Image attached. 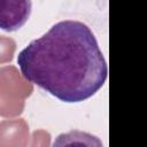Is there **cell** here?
Segmentation results:
<instances>
[{
    "label": "cell",
    "instance_id": "obj_2",
    "mask_svg": "<svg viewBox=\"0 0 147 147\" xmlns=\"http://www.w3.org/2000/svg\"><path fill=\"white\" fill-rule=\"evenodd\" d=\"M33 84L28 80L15 65L0 68V116L5 118L18 117L25 100L32 94Z\"/></svg>",
    "mask_w": 147,
    "mask_h": 147
},
{
    "label": "cell",
    "instance_id": "obj_7",
    "mask_svg": "<svg viewBox=\"0 0 147 147\" xmlns=\"http://www.w3.org/2000/svg\"><path fill=\"white\" fill-rule=\"evenodd\" d=\"M32 142L31 146H49L51 144V134L44 130H37L32 133Z\"/></svg>",
    "mask_w": 147,
    "mask_h": 147
},
{
    "label": "cell",
    "instance_id": "obj_5",
    "mask_svg": "<svg viewBox=\"0 0 147 147\" xmlns=\"http://www.w3.org/2000/svg\"><path fill=\"white\" fill-rule=\"evenodd\" d=\"M72 144H79V145H87V146H102L101 141L98 140L96 137L82 132V131H70L67 133H62L57 137L56 141L54 142L55 146H63V145H72Z\"/></svg>",
    "mask_w": 147,
    "mask_h": 147
},
{
    "label": "cell",
    "instance_id": "obj_1",
    "mask_svg": "<svg viewBox=\"0 0 147 147\" xmlns=\"http://www.w3.org/2000/svg\"><path fill=\"white\" fill-rule=\"evenodd\" d=\"M22 75L64 102H80L106 83L108 67L91 29L80 21L55 23L17 57Z\"/></svg>",
    "mask_w": 147,
    "mask_h": 147
},
{
    "label": "cell",
    "instance_id": "obj_4",
    "mask_svg": "<svg viewBox=\"0 0 147 147\" xmlns=\"http://www.w3.org/2000/svg\"><path fill=\"white\" fill-rule=\"evenodd\" d=\"M30 139L29 124L24 118L0 122V147H25Z\"/></svg>",
    "mask_w": 147,
    "mask_h": 147
},
{
    "label": "cell",
    "instance_id": "obj_3",
    "mask_svg": "<svg viewBox=\"0 0 147 147\" xmlns=\"http://www.w3.org/2000/svg\"><path fill=\"white\" fill-rule=\"evenodd\" d=\"M31 0H0V29L13 32L22 28L30 17Z\"/></svg>",
    "mask_w": 147,
    "mask_h": 147
},
{
    "label": "cell",
    "instance_id": "obj_6",
    "mask_svg": "<svg viewBox=\"0 0 147 147\" xmlns=\"http://www.w3.org/2000/svg\"><path fill=\"white\" fill-rule=\"evenodd\" d=\"M16 51V42L13 38L0 34V64L13 60Z\"/></svg>",
    "mask_w": 147,
    "mask_h": 147
}]
</instances>
